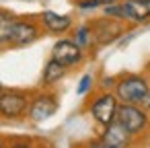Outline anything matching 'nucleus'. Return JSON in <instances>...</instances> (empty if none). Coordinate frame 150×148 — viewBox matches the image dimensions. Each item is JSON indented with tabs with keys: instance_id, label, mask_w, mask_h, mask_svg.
<instances>
[{
	"instance_id": "nucleus-1",
	"label": "nucleus",
	"mask_w": 150,
	"mask_h": 148,
	"mask_svg": "<svg viewBox=\"0 0 150 148\" xmlns=\"http://www.w3.org/2000/svg\"><path fill=\"white\" fill-rule=\"evenodd\" d=\"M148 95H150V93H148L146 80H142V78H138V76L123 78V80L117 84V97H119L123 103H142Z\"/></svg>"
},
{
	"instance_id": "nucleus-2",
	"label": "nucleus",
	"mask_w": 150,
	"mask_h": 148,
	"mask_svg": "<svg viewBox=\"0 0 150 148\" xmlns=\"http://www.w3.org/2000/svg\"><path fill=\"white\" fill-rule=\"evenodd\" d=\"M117 121L129 134H136L146 125V115L138 107H134V103H123L121 107H117Z\"/></svg>"
},
{
	"instance_id": "nucleus-3",
	"label": "nucleus",
	"mask_w": 150,
	"mask_h": 148,
	"mask_svg": "<svg viewBox=\"0 0 150 148\" xmlns=\"http://www.w3.org/2000/svg\"><path fill=\"white\" fill-rule=\"evenodd\" d=\"M93 117L103 123V125H109L113 121V117H117V101L113 95H103L101 99H97L93 103Z\"/></svg>"
},
{
	"instance_id": "nucleus-4",
	"label": "nucleus",
	"mask_w": 150,
	"mask_h": 148,
	"mask_svg": "<svg viewBox=\"0 0 150 148\" xmlns=\"http://www.w3.org/2000/svg\"><path fill=\"white\" fill-rule=\"evenodd\" d=\"M54 60H58L60 64L64 66H70V64H76L80 60V47L78 43H72V41H58L54 45Z\"/></svg>"
},
{
	"instance_id": "nucleus-5",
	"label": "nucleus",
	"mask_w": 150,
	"mask_h": 148,
	"mask_svg": "<svg viewBox=\"0 0 150 148\" xmlns=\"http://www.w3.org/2000/svg\"><path fill=\"white\" fill-rule=\"evenodd\" d=\"M25 107H27V101L19 93H4V95H0V111H2L4 115H8V117L21 115L25 111Z\"/></svg>"
},
{
	"instance_id": "nucleus-6",
	"label": "nucleus",
	"mask_w": 150,
	"mask_h": 148,
	"mask_svg": "<svg viewBox=\"0 0 150 148\" xmlns=\"http://www.w3.org/2000/svg\"><path fill=\"white\" fill-rule=\"evenodd\" d=\"M127 140H129V132L119 123V121H111L109 125H107V132H105V138H103V144H99V146H111V148H121V146H125L127 144Z\"/></svg>"
},
{
	"instance_id": "nucleus-7",
	"label": "nucleus",
	"mask_w": 150,
	"mask_h": 148,
	"mask_svg": "<svg viewBox=\"0 0 150 148\" xmlns=\"http://www.w3.org/2000/svg\"><path fill=\"white\" fill-rule=\"evenodd\" d=\"M125 19L132 21H146L150 17V0H125L121 4Z\"/></svg>"
},
{
	"instance_id": "nucleus-8",
	"label": "nucleus",
	"mask_w": 150,
	"mask_h": 148,
	"mask_svg": "<svg viewBox=\"0 0 150 148\" xmlns=\"http://www.w3.org/2000/svg\"><path fill=\"white\" fill-rule=\"evenodd\" d=\"M56 109H58V105H56L54 99H50V97H39V99L31 105V111H29V113H31V117H33L35 121H43V119L52 117Z\"/></svg>"
},
{
	"instance_id": "nucleus-9",
	"label": "nucleus",
	"mask_w": 150,
	"mask_h": 148,
	"mask_svg": "<svg viewBox=\"0 0 150 148\" xmlns=\"http://www.w3.org/2000/svg\"><path fill=\"white\" fill-rule=\"evenodd\" d=\"M121 27L117 23H111V21H97L95 23V41L99 43H109L113 41L117 35H119Z\"/></svg>"
},
{
	"instance_id": "nucleus-10",
	"label": "nucleus",
	"mask_w": 150,
	"mask_h": 148,
	"mask_svg": "<svg viewBox=\"0 0 150 148\" xmlns=\"http://www.w3.org/2000/svg\"><path fill=\"white\" fill-rule=\"evenodd\" d=\"M37 37V29L29 23H15L13 27V35H11V41L17 43V45H27L31 43L33 39Z\"/></svg>"
},
{
	"instance_id": "nucleus-11",
	"label": "nucleus",
	"mask_w": 150,
	"mask_h": 148,
	"mask_svg": "<svg viewBox=\"0 0 150 148\" xmlns=\"http://www.w3.org/2000/svg\"><path fill=\"white\" fill-rule=\"evenodd\" d=\"M43 23H45V27L52 29V31H66V29L70 27V19H68V17H60V15L52 13V11L43 13Z\"/></svg>"
},
{
	"instance_id": "nucleus-12",
	"label": "nucleus",
	"mask_w": 150,
	"mask_h": 148,
	"mask_svg": "<svg viewBox=\"0 0 150 148\" xmlns=\"http://www.w3.org/2000/svg\"><path fill=\"white\" fill-rule=\"evenodd\" d=\"M15 17L11 13H0V41H11L13 35V27H15Z\"/></svg>"
},
{
	"instance_id": "nucleus-13",
	"label": "nucleus",
	"mask_w": 150,
	"mask_h": 148,
	"mask_svg": "<svg viewBox=\"0 0 150 148\" xmlns=\"http://www.w3.org/2000/svg\"><path fill=\"white\" fill-rule=\"evenodd\" d=\"M62 76H64V64H60L58 60L47 62V66H45V74H43V80H45V82H56V80H60Z\"/></svg>"
},
{
	"instance_id": "nucleus-14",
	"label": "nucleus",
	"mask_w": 150,
	"mask_h": 148,
	"mask_svg": "<svg viewBox=\"0 0 150 148\" xmlns=\"http://www.w3.org/2000/svg\"><path fill=\"white\" fill-rule=\"evenodd\" d=\"M76 43H78V45H86V43H88V29H86V27H82V29L76 33Z\"/></svg>"
},
{
	"instance_id": "nucleus-15",
	"label": "nucleus",
	"mask_w": 150,
	"mask_h": 148,
	"mask_svg": "<svg viewBox=\"0 0 150 148\" xmlns=\"http://www.w3.org/2000/svg\"><path fill=\"white\" fill-rule=\"evenodd\" d=\"M107 17H121V19H125V15H123V6H107Z\"/></svg>"
},
{
	"instance_id": "nucleus-16",
	"label": "nucleus",
	"mask_w": 150,
	"mask_h": 148,
	"mask_svg": "<svg viewBox=\"0 0 150 148\" xmlns=\"http://www.w3.org/2000/svg\"><path fill=\"white\" fill-rule=\"evenodd\" d=\"M88 84H91V76H84V78L80 80V84H78V95H82V93H86V89H88Z\"/></svg>"
},
{
	"instance_id": "nucleus-17",
	"label": "nucleus",
	"mask_w": 150,
	"mask_h": 148,
	"mask_svg": "<svg viewBox=\"0 0 150 148\" xmlns=\"http://www.w3.org/2000/svg\"><path fill=\"white\" fill-rule=\"evenodd\" d=\"M93 4H111V2H115V0H91Z\"/></svg>"
},
{
	"instance_id": "nucleus-18",
	"label": "nucleus",
	"mask_w": 150,
	"mask_h": 148,
	"mask_svg": "<svg viewBox=\"0 0 150 148\" xmlns=\"http://www.w3.org/2000/svg\"><path fill=\"white\" fill-rule=\"evenodd\" d=\"M0 91H2V84H0ZM0 95H2V93H0Z\"/></svg>"
}]
</instances>
